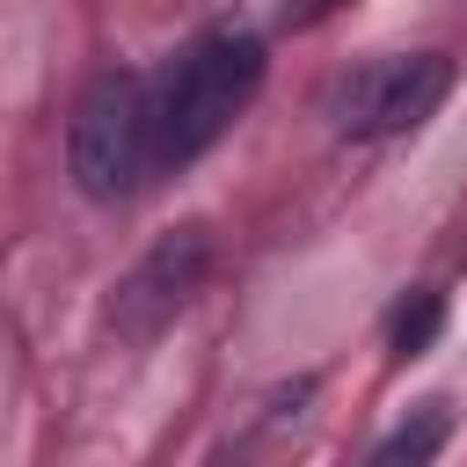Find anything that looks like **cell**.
Wrapping results in <instances>:
<instances>
[{
    "mask_svg": "<svg viewBox=\"0 0 467 467\" xmlns=\"http://www.w3.org/2000/svg\"><path fill=\"white\" fill-rule=\"evenodd\" d=\"M263 36L241 22H219L204 36H190L161 73H146V153L153 175L190 168L204 146H219V131L255 102L263 88Z\"/></svg>",
    "mask_w": 467,
    "mask_h": 467,
    "instance_id": "cell-1",
    "label": "cell"
},
{
    "mask_svg": "<svg viewBox=\"0 0 467 467\" xmlns=\"http://www.w3.org/2000/svg\"><path fill=\"white\" fill-rule=\"evenodd\" d=\"M204 270H212V226H175V234H161V241L117 277V292H109V328H117L124 343L161 336V328L197 299Z\"/></svg>",
    "mask_w": 467,
    "mask_h": 467,
    "instance_id": "cell-4",
    "label": "cell"
},
{
    "mask_svg": "<svg viewBox=\"0 0 467 467\" xmlns=\"http://www.w3.org/2000/svg\"><path fill=\"white\" fill-rule=\"evenodd\" d=\"M445 95H452L445 51H387V58H365L358 73L336 80L328 117L343 139H394V131H416Z\"/></svg>",
    "mask_w": 467,
    "mask_h": 467,
    "instance_id": "cell-3",
    "label": "cell"
},
{
    "mask_svg": "<svg viewBox=\"0 0 467 467\" xmlns=\"http://www.w3.org/2000/svg\"><path fill=\"white\" fill-rule=\"evenodd\" d=\"M438 321H445V299H438V292H409V306H401V314H394V328H387L394 358H416V350H431Z\"/></svg>",
    "mask_w": 467,
    "mask_h": 467,
    "instance_id": "cell-6",
    "label": "cell"
},
{
    "mask_svg": "<svg viewBox=\"0 0 467 467\" xmlns=\"http://www.w3.org/2000/svg\"><path fill=\"white\" fill-rule=\"evenodd\" d=\"M66 161H73L80 197H95V204L131 197L153 175V153H146V73H102L80 95L73 131H66Z\"/></svg>",
    "mask_w": 467,
    "mask_h": 467,
    "instance_id": "cell-2",
    "label": "cell"
},
{
    "mask_svg": "<svg viewBox=\"0 0 467 467\" xmlns=\"http://www.w3.org/2000/svg\"><path fill=\"white\" fill-rule=\"evenodd\" d=\"M328 7H343V0H285V29H314Z\"/></svg>",
    "mask_w": 467,
    "mask_h": 467,
    "instance_id": "cell-7",
    "label": "cell"
},
{
    "mask_svg": "<svg viewBox=\"0 0 467 467\" xmlns=\"http://www.w3.org/2000/svg\"><path fill=\"white\" fill-rule=\"evenodd\" d=\"M452 438V416H445V401H423V409H409V423L365 460V467H431L438 460V445Z\"/></svg>",
    "mask_w": 467,
    "mask_h": 467,
    "instance_id": "cell-5",
    "label": "cell"
}]
</instances>
